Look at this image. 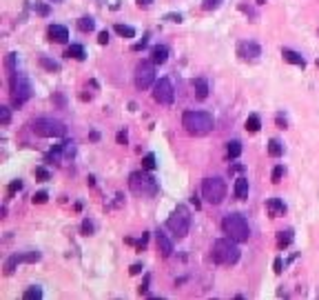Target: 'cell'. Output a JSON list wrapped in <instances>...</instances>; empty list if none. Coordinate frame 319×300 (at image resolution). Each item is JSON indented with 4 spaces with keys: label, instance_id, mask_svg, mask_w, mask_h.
Listing matches in <instances>:
<instances>
[{
    "label": "cell",
    "instance_id": "obj_44",
    "mask_svg": "<svg viewBox=\"0 0 319 300\" xmlns=\"http://www.w3.org/2000/svg\"><path fill=\"white\" fill-rule=\"evenodd\" d=\"M146 42H149V36H144L140 42H135V45H133V51H140V49H144V47H146Z\"/></svg>",
    "mask_w": 319,
    "mask_h": 300
},
{
    "label": "cell",
    "instance_id": "obj_25",
    "mask_svg": "<svg viewBox=\"0 0 319 300\" xmlns=\"http://www.w3.org/2000/svg\"><path fill=\"white\" fill-rule=\"evenodd\" d=\"M268 154L273 156V158H279V156L284 154V145L277 140V138H273V140H268Z\"/></svg>",
    "mask_w": 319,
    "mask_h": 300
},
{
    "label": "cell",
    "instance_id": "obj_40",
    "mask_svg": "<svg viewBox=\"0 0 319 300\" xmlns=\"http://www.w3.org/2000/svg\"><path fill=\"white\" fill-rule=\"evenodd\" d=\"M149 280H151V276L146 274V276H144V283L137 287V294H140V296H142V294H146V289H149Z\"/></svg>",
    "mask_w": 319,
    "mask_h": 300
},
{
    "label": "cell",
    "instance_id": "obj_15",
    "mask_svg": "<svg viewBox=\"0 0 319 300\" xmlns=\"http://www.w3.org/2000/svg\"><path fill=\"white\" fill-rule=\"evenodd\" d=\"M166 60H169V49L164 45H158L151 49V63L153 65H164Z\"/></svg>",
    "mask_w": 319,
    "mask_h": 300
},
{
    "label": "cell",
    "instance_id": "obj_14",
    "mask_svg": "<svg viewBox=\"0 0 319 300\" xmlns=\"http://www.w3.org/2000/svg\"><path fill=\"white\" fill-rule=\"evenodd\" d=\"M266 209H268L270 218H279V216L286 213V204H284V200H279V198H268L266 200Z\"/></svg>",
    "mask_w": 319,
    "mask_h": 300
},
{
    "label": "cell",
    "instance_id": "obj_28",
    "mask_svg": "<svg viewBox=\"0 0 319 300\" xmlns=\"http://www.w3.org/2000/svg\"><path fill=\"white\" fill-rule=\"evenodd\" d=\"M155 167H158V163H155V154H146L144 158H142V169L153 171Z\"/></svg>",
    "mask_w": 319,
    "mask_h": 300
},
{
    "label": "cell",
    "instance_id": "obj_36",
    "mask_svg": "<svg viewBox=\"0 0 319 300\" xmlns=\"http://www.w3.org/2000/svg\"><path fill=\"white\" fill-rule=\"evenodd\" d=\"M36 178L38 180H49L51 176H49V171H47L45 167H36Z\"/></svg>",
    "mask_w": 319,
    "mask_h": 300
},
{
    "label": "cell",
    "instance_id": "obj_27",
    "mask_svg": "<svg viewBox=\"0 0 319 300\" xmlns=\"http://www.w3.org/2000/svg\"><path fill=\"white\" fill-rule=\"evenodd\" d=\"M31 9L38 13V16H42V18H47V16H49V13H51V7H49V4H45V2H38V0L31 4Z\"/></svg>",
    "mask_w": 319,
    "mask_h": 300
},
{
    "label": "cell",
    "instance_id": "obj_35",
    "mask_svg": "<svg viewBox=\"0 0 319 300\" xmlns=\"http://www.w3.org/2000/svg\"><path fill=\"white\" fill-rule=\"evenodd\" d=\"M282 176H284V167H282V165H277V167L273 169V176H270V180H273V183L277 185L279 180H282Z\"/></svg>",
    "mask_w": 319,
    "mask_h": 300
},
{
    "label": "cell",
    "instance_id": "obj_13",
    "mask_svg": "<svg viewBox=\"0 0 319 300\" xmlns=\"http://www.w3.org/2000/svg\"><path fill=\"white\" fill-rule=\"evenodd\" d=\"M47 36H49L51 42H66L69 40V29L63 25H51L49 29H47Z\"/></svg>",
    "mask_w": 319,
    "mask_h": 300
},
{
    "label": "cell",
    "instance_id": "obj_12",
    "mask_svg": "<svg viewBox=\"0 0 319 300\" xmlns=\"http://www.w3.org/2000/svg\"><path fill=\"white\" fill-rule=\"evenodd\" d=\"M155 242H158V249L162 254V258H169L171 254H173V242H171V238L166 236L164 231H155Z\"/></svg>",
    "mask_w": 319,
    "mask_h": 300
},
{
    "label": "cell",
    "instance_id": "obj_26",
    "mask_svg": "<svg viewBox=\"0 0 319 300\" xmlns=\"http://www.w3.org/2000/svg\"><path fill=\"white\" fill-rule=\"evenodd\" d=\"M290 242H293V231H290V229L277 233V245H279V249H286Z\"/></svg>",
    "mask_w": 319,
    "mask_h": 300
},
{
    "label": "cell",
    "instance_id": "obj_1",
    "mask_svg": "<svg viewBox=\"0 0 319 300\" xmlns=\"http://www.w3.org/2000/svg\"><path fill=\"white\" fill-rule=\"evenodd\" d=\"M182 127L191 136H206V133L213 131L215 122H213L211 113H206V111H184Z\"/></svg>",
    "mask_w": 319,
    "mask_h": 300
},
{
    "label": "cell",
    "instance_id": "obj_29",
    "mask_svg": "<svg viewBox=\"0 0 319 300\" xmlns=\"http://www.w3.org/2000/svg\"><path fill=\"white\" fill-rule=\"evenodd\" d=\"M25 300H40L42 298V289L40 287H29L25 294H22Z\"/></svg>",
    "mask_w": 319,
    "mask_h": 300
},
{
    "label": "cell",
    "instance_id": "obj_46",
    "mask_svg": "<svg viewBox=\"0 0 319 300\" xmlns=\"http://www.w3.org/2000/svg\"><path fill=\"white\" fill-rule=\"evenodd\" d=\"M282 267H284V263H282V258H275V263H273V269H275V274H282Z\"/></svg>",
    "mask_w": 319,
    "mask_h": 300
},
{
    "label": "cell",
    "instance_id": "obj_16",
    "mask_svg": "<svg viewBox=\"0 0 319 300\" xmlns=\"http://www.w3.org/2000/svg\"><path fill=\"white\" fill-rule=\"evenodd\" d=\"M20 263H27V254H13L7 258V263H4V274L11 276L13 271H16V267Z\"/></svg>",
    "mask_w": 319,
    "mask_h": 300
},
{
    "label": "cell",
    "instance_id": "obj_18",
    "mask_svg": "<svg viewBox=\"0 0 319 300\" xmlns=\"http://www.w3.org/2000/svg\"><path fill=\"white\" fill-rule=\"evenodd\" d=\"M193 89H195V96L199 100H206L208 98V83L206 78H195L193 80Z\"/></svg>",
    "mask_w": 319,
    "mask_h": 300
},
{
    "label": "cell",
    "instance_id": "obj_4",
    "mask_svg": "<svg viewBox=\"0 0 319 300\" xmlns=\"http://www.w3.org/2000/svg\"><path fill=\"white\" fill-rule=\"evenodd\" d=\"M222 229L228 238H233V240H237V242H246L251 238L249 220H246L242 213H228V216H224Z\"/></svg>",
    "mask_w": 319,
    "mask_h": 300
},
{
    "label": "cell",
    "instance_id": "obj_20",
    "mask_svg": "<svg viewBox=\"0 0 319 300\" xmlns=\"http://www.w3.org/2000/svg\"><path fill=\"white\" fill-rule=\"evenodd\" d=\"M66 58H73V60H84L87 58V51H84L82 45H71L69 49H66Z\"/></svg>",
    "mask_w": 319,
    "mask_h": 300
},
{
    "label": "cell",
    "instance_id": "obj_31",
    "mask_svg": "<svg viewBox=\"0 0 319 300\" xmlns=\"http://www.w3.org/2000/svg\"><path fill=\"white\" fill-rule=\"evenodd\" d=\"M11 122V111L9 107H0V125H9Z\"/></svg>",
    "mask_w": 319,
    "mask_h": 300
},
{
    "label": "cell",
    "instance_id": "obj_51",
    "mask_svg": "<svg viewBox=\"0 0 319 300\" xmlns=\"http://www.w3.org/2000/svg\"><path fill=\"white\" fill-rule=\"evenodd\" d=\"M257 2H259V4H261V2H266V0H257Z\"/></svg>",
    "mask_w": 319,
    "mask_h": 300
},
{
    "label": "cell",
    "instance_id": "obj_6",
    "mask_svg": "<svg viewBox=\"0 0 319 300\" xmlns=\"http://www.w3.org/2000/svg\"><path fill=\"white\" fill-rule=\"evenodd\" d=\"M33 89H31V80L27 78L20 71H13L11 74V102L13 107H22L27 100L31 98Z\"/></svg>",
    "mask_w": 319,
    "mask_h": 300
},
{
    "label": "cell",
    "instance_id": "obj_23",
    "mask_svg": "<svg viewBox=\"0 0 319 300\" xmlns=\"http://www.w3.org/2000/svg\"><path fill=\"white\" fill-rule=\"evenodd\" d=\"M226 154H228V158H240L242 156V142L240 140H231L226 145Z\"/></svg>",
    "mask_w": 319,
    "mask_h": 300
},
{
    "label": "cell",
    "instance_id": "obj_24",
    "mask_svg": "<svg viewBox=\"0 0 319 300\" xmlns=\"http://www.w3.org/2000/svg\"><path fill=\"white\" fill-rule=\"evenodd\" d=\"M40 67H42V69H47V71H51V74H58V71H60V63L47 58V56H40Z\"/></svg>",
    "mask_w": 319,
    "mask_h": 300
},
{
    "label": "cell",
    "instance_id": "obj_48",
    "mask_svg": "<svg viewBox=\"0 0 319 300\" xmlns=\"http://www.w3.org/2000/svg\"><path fill=\"white\" fill-rule=\"evenodd\" d=\"M135 2H137V7H151V4H153L155 2V0H135Z\"/></svg>",
    "mask_w": 319,
    "mask_h": 300
},
{
    "label": "cell",
    "instance_id": "obj_37",
    "mask_svg": "<svg viewBox=\"0 0 319 300\" xmlns=\"http://www.w3.org/2000/svg\"><path fill=\"white\" fill-rule=\"evenodd\" d=\"M240 9L246 13V16H251V18H253V20H257V11H255L253 7H249V4H244V2H242V4H240Z\"/></svg>",
    "mask_w": 319,
    "mask_h": 300
},
{
    "label": "cell",
    "instance_id": "obj_49",
    "mask_svg": "<svg viewBox=\"0 0 319 300\" xmlns=\"http://www.w3.org/2000/svg\"><path fill=\"white\" fill-rule=\"evenodd\" d=\"M277 125L282 127V129H286V118H282V116H277Z\"/></svg>",
    "mask_w": 319,
    "mask_h": 300
},
{
    "label": "cell",
    "instance_id": "obj_42",
    "mask_svg": "<svg viewBox=\"0 0 319 300\" xmlns=\"http://www.w3.org/2000/svg\"><path fill=\"white\" fill-rule=\"evenodd\" d=\"M146 242H149V233H142V238L135 242V247L142 251V249H144V247H146Z\"/></svg>",
    "mask_w": 319,
    "mask_h": 300
},
{
    "label": "cell",
    "instance_id": "obj_47",
    "mask_svg": "<svg viewBox=\"0 0 319 300\" xmlns=\"http://www.w3.org/2000/svg\"><path fill=\"white\" fill-rule=\"evenodd\" d=\"M127 140H128V138H127V131H120V133H118V145H127Z\"/></svg>",
    "mask_w": 319,
    "mask_h": 300
},
{
    "label": "cell",
    "instance_id": "obj_21",
    "mask_svg": "<svg viewBox=\"0 0 319 300\" xmlns=\"http://www.w3.org/2000/svg\"><path fill=\"white\" fill-rule=\"evenodd\" d=\"M78 29L82 31V33H91L93 29H96V20H93L91 16L80 18V20H78Z\"/></svg>",
    "mask_w": 319,
    "mask_h": 300
},
{
    "label": "cell",
    "instance_id": "obj_52",
    "mask_svg": "<svg viewBox=\"0 0 319 300\" xmlns=\"http://www.w3.org/2000/svg\"><path fill=\"white\" fill-rule=\"evenodd\" d=\"M51 2H60V0H51Z\"/></svg>",
    "mask_w": 319,
    "mask_h": 300
},
{
    "label": "cell",
    "instance_id": "obj_19",
    "mask_svg": "<svg viewBox=\"0 0 319 300\" xmlns=\"http://www.w3.org/2000/svg\"><path fill=\"white\" fill-rule=\"evenodd\" d=\"M235 198L237 200H246V198H249V180H246V178H237L235 180Z\"/></svg>",
    "mask_w": 319,
    "mask_h": 300
},
{
    "label": "cell",
    "instance_id": "obj_22",
    "mask_svg": "<svg viewBox=\"0 0 319 300\" xmlns=\"http://www.w3.org/2000/svg\"><path fill=\"white\" fill-rule=\"evenodd\" d=\"M259 129H261V120H259V116H257V113H251V116L246 118V131L257 133Z\"/></svg>",
    "mask_w": 319,
    "mask_h": 300
},
{
    "label": "cell",
    "instance_id": "obj_43",
    "mask_svg": "<svg viewBox=\"0 0 319 300\" xmlns=\"http://www.w3.org/2000/svg\"><path fill=\"white\" fill-rule=\"evenodd\" d=\"M142 269H144V267H142V263H135V265H131L128 274H131V276H137V274H142Z\"/></svg>",
    "mask_w": 319,
    "mask_h": 300
},
{
    "label": "cell",
    "instance_id": "obj_30",
    "mask_svg": "<svg viewBox=\"0 0 319 300\" xmlns=\"http://www.w3.org/2000/svg\"><path fill=\"white\" fill-rule=\"evenodd\" d=\"M116 33H120L122 38H135V29L128 25H116Z\"/></svg>",
    "mask_w": 319,
    "mask_h": 300
},
{
    "label": "cell",
    "instance_id": "obj_11",
    "mask_svg": "<svg viewBox=\"0 0 319 300\" xmlns=\"http://www.w3.org/2000/svg\"><path fill=\"white\" fill-rule=\"evenodd\" d=\"M237 56H240L242 60L253 63V60H257L261 56V47L253 40H242V42H237Z\"/></svg>",
    "mask_w": 319,
    "mask_h": 300
},
{
    "label": "cell",
    "instance_id": "obj_9",
    "mask_svg": "<svg viewBox=\"0 0 319 300\" xmlns=\"http://www.w3.org/2000/svg\"><path fill=\"white\" fill-rule=\"evenodd\" d=\"M153 98H155V102L164 104V107L173 104V100H175L173 83H171L169 78H160V80H155V85H153Z\"/></svg>",
    "mask_w": 319,
    "mask_h": 300
},
{
    "label": "cell",
    "instance_id": "obj_50",
    "mask_svg": "<svg viewBox=\"0 0 319 300\" xmlns=\"http://www.w3.org/2000/svg\"><path fill=\"white\" fill-rule=\"evenodd\" d=\"M191 202L195 204V209H199V200H197V196H193V198H191Z\"/></svg>",
    "mask_w": 319,
    "mask_h": 300
},
{
    "label": "cell",
    "instance_id": "obj_3",
    "mask_svg": "<svg viewBox=\"0 0 319 300\" xmlns=\"http://www.w3.org/2000/svg\"><path fill=\"white\" fill-rule=\"evenodd\" d=\"M213 260L217 265L224 267H233L240 260V247H237V240L233 238H220V240L213 242Z\"/></svg>",
    "mask_w": 319,
    "mask_h": 300
},
{
    "label": "cell",
    "instance_id": "obj_8",
    "mask_svg": "<svg viewBox=\"0 0 319 300\" xmlns=\"http://www.w3.org/2000/svg\"><path fill=\"white\" fill-rule=\"evenodd\" d=\"M202 196L206 202L211 204H220L224 198H226V183H224L222 178H217V176H213V178H204L202 183Z\"/></svg>",
    "mask_w": 319,
    "mask_h": 300
},
{
    "label": "cell",
    "instance_id": "obj_5",
    "mask_svg": "<svg viewBox=\"0 0 319 300\" xmlns=\"http://www.w3.org/2000/svg\"><path fill=\"white\" fill-rule=\"evenodd\" d=\"M166 227L175 233L178 238H184L191 229V211H189L187 204H178V207L171 211L169 220H166Z\"/></svg>",
    "mask_w": 319,
    "mask_h": 300
},
{
    "label": "cell",
    "instance_id": "obj_2",
    "mask_svg": "<svg viewBox=\"0 0 319 300\" xmlns=\"http://www.w3.org/2000/svg\"><path fill=\"white\" fill-rule=\"evenodd\" d=\"M128 187H131V192L135 194V196H142V198H153V196H158V192H160L158 180L151 174H146V169L133 171V174L128 176Z\"/></svg>",
    "mask_w": 319,
    "mask_h": 300
},
{
    "label": "cell",
    "instance_id": "obj_7",
    "mask_svg": "<svg viewBox=\"0 0 319 300\" xmlns=\"http://www.w3.org/2000/svg\"><path fill=\"white\" fill-rule=\"evenodd\" d=\"M31 129L36 136H42V138H63L66 133L64 122L56 120V118H36L31 122Z\"/></svg>",
    "mask_w": 319,
    "mask_h": 300
},
{
    "label": "cell",
    "instance_id": "obj_45",
    "mask_svg": "<svg viewBox=\"0 0 319 300\" xmlns=\"http://www.w3.org/2000/svg\"><path fill=\"white\" fill-rule=\"evenodd\" d=\"M98 42H100V45H107V42H109V31H100L98 33Z\"/></svg>",
    "mask_w": 319,
    "mask_h": 300
},
{
    "label": "cell",
    "instance_id": "obj_34",
    "mask_svg": "<svg viewBox=\"0 0 319 300\" xmlns=\"http://www.w3.org/2000/svg\"><path fill=\"white\" fill-rule=\"evenodd\" d=\"M33 204H45L47 200H49V196H47V192H38V194H33Z\"/></svg>",
    "mask_w": 319,
    "mask_h": 300
},
{
    "label": "cell",
    "instance_id": "obj_17",
    "mask_svg": "<svg viewBox=\"0 0 319 300\" xmlns=\"http://www.w3.org/2000/svg\"><path fill=\"white\" fill-rule=\"evenodd\" d=\"M282 56H284V60L290 65H297V67H306V60L302 58V56L297 54V51H293V49H288V47H284L282 49Z\"/></svg>",
    "mask_w": 319,
    "mask_h": 300
},
{
    "label": "cell",
    "instance_id": "obj_38",
    "mask_svg": "<svg viewBox=\"0 0 319 300\" xmlns=\"http://www.w3.org/2000/svg\"><path fill=\"white\" fill-rule=\"evenodd\" d=\"M82 233L84 236H93V222L91 220H82Z\"/></svg>",
    "mask_w": 319,
    "mask_h": 300
},
{
    "label": "cell",
    "instance_id": "obj_41",
    "mask_svg": "<svg viewBox=\"0 0 319 300\" xmlns=\"http://www.w3.org/2000/svg\"><path fill=\"white\" fill-rule=\"evenodd\" d=\"M22 189V180H13L11 185H9V194H16V192H20Z\"/></svg>",
    "mask_w": 319,
    "mask_h": 300
},
{
    "label": "cell",
    "instance_id": "obj_32",
    "mask_svg": "<svg viewBox=\"0 0 319 300\" xmlns=\"http://www.w3.org/2000/svg\"><path fill=\"white\" fill-rule=\"evenodd\" d=\"M16 60H18V54H16V51L7 54V69L11 71V74H13V71H18V69H16Z\"/></svg>",
    "mask_w": 319,
    "mask_h": 300
},
{
    "label": "cell",
    "instance_id": "obj_10",
    "mask_svg": "<svg viewBox=\"0 0 319 300\" xmlns=\"http://www.w3.org/2000/svg\"><path fill=\"white\" fill-rule=\"evenodd\" d=\"M151 85H155L153 63H140L135 67V87L144 92V89H149Z\"/></svg>",
    "mask_w": 319,
    "mask_h": 300
},
{
    "label": "cell",
    "instance_id": "obj_39",
    "mask_svg": "<svg viewBox=\"0 0 319 300\" xmlns=\"http://www.w3.org/2000/svg\"><path fill=\"white\" fill-rule=\"evenodd\" d=\"M164 20L166 22H178V25H180V22H182V13H166Z\"/></svg>",
    "mask_w": 319,
    "mask_h": 300
},
{
    "label": "cell",
    "instance_id": "obj_33",
    "mask_svg": "<svg viewBox=\"0 0 319 300\" xmlns=\"http://www.w3.org/2000/svg\"><path fill=\"white\" fill-rule=\"evenodd\" d=\"M222 2H224V0H204V2H202V7L206 9V11H213V9H217Z\"/></svg>",
    "mask_w": 319,
    "mask_h": 300
}]
</instances>
